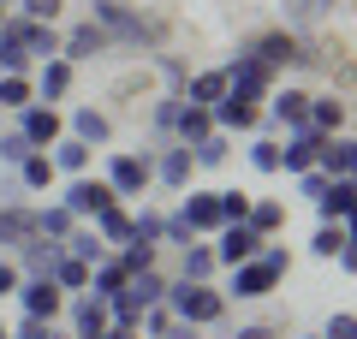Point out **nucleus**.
<instances>
[{"label":"nucleus","mask_w":357,"mask_h":339,"mask_svg":"<svg viewBox=\"0 0 357 339\" xmlns=\"http://www.w3.org/2000/svg\"><path fill=\"white\" fill-rule=\"evenodd\" d=\"M107 327H114V322H107V303L89 298V292H77V298H72V339H102Z\"/></svg>","instance_id":"obj_15"},{"label":"nucleus","mask_w":357,"mask_h":339,"mask_svg":"<svg viewBox=\"0 0 357 339\" xmlns=\"http://www.w3.org/2000/svg\"><path fill=\"white\" fill-rule=\"evenodd\" d=\"M155 66H161V84H167V96H185V66H178L173 54H155Z\"/></svg>","instance_id":"obj_45"},{"label":"nucleus","mask_w":357,"mask_h":339,"mask_svg":"<svg viewBox=\"0 0 357 339\" xmlns=\"http://www.w3.org/2000/svg\"><path fill=\"white\" fill-rule=\"evenodd\" d=\"M13 292H18V268L0 262V298H13Z\"/></svg>","instance_id":"obj_52"},{"label":"nucleus","mask_w":357,"mask_h":339,"mask_svg":"<svg viewBox=\"0 0 357 339\" xmlns=\"http://www.w3.org/2000/svg\"><path fill=\"white\" fill-rule=\"evenodd\" d=\"M48 339H72V333H54V327H48Z\"/></svg>","instance_id":"obj_56"},{"label":"nucleus","mask_w":357,"mask_h":339,"mask_svg":"<svg viewBox=\"0 0 357 339\" xmlns=\"http://www.w3.org/2000/svg\"><path fill=\"white\" fill-rule=\"evenodd\" d=\"M24 155H30V143L18 137V131H6V137H0V167H18Z\"/></svg>","instance_id":"obj_49"},{"label":"nucleus","mask_w":357,"mask_h":339,"mask_svg":"<svg viewBox=\"0 0 357 339\" xmlns=\"http://www.w3.org/2000/svg\"><path fill=\"white\" fill-rule=\"evenodd\" d=\"M333 6L340 0H280V18H286L280 30H316V24L333 18Z\"/></svg>","instance_id":"obj_18"},{"label":"nucleus","mask_w":357,"mask_h":339,"mask_svg":"<svg viewBox=\"0 0 357 339\" xmlns=\"http://www.w3.org/2000/svg\"><path fill=\"white\" fill-rule=\"evenodd\" d=\"M54 173H66V179H77V173H89V143H77V137H60L54 143Z\"/></svg>","instance_id":"obj_32"},{"label":"nucleus","mask_w":357,"mask_h":339,"mask_svg":"<svg viewBox=\"0 0 357 339\" xmlns=\"http://www.w3.org/2000/svg\"><path fill=\"white\" fill-rule=\"evenodd\" d=\"M178 107H185V96H161V101L149 107V126L161 131V137H173V119H178Z\"/></svg>","instance_id":"obj_40"},{"label":"nucleus","mask_w":357,"mask_h":339,"mask_svg":"<svg viewBox=\"0 0 357 339\" xmlns=\"http://www.w3.org/2000/svg\"><path fill=\"white\" fill-rule=\"evenodd\" d=\"M286 274H292V250H286V244H262L250 262H238V268L227 274V292H220V298H244V303H250V298H268Z\"/></svg>","instance_id":"obj_1"},{"label":"nucleus","mask_w":357,"mask_h":339,"mask_svg":"<svg viewBox=\"0 0 357 339\" xmlns=\"http://www.w3.org/2000/svg\"><path fill=\"white\" fill-rule=\"evenodd\" d=\"M351 202H357L351 179H333V185L316 197V214H321V226H345V220H351Z\"/></svg>","instance_id":"obj_20"},{"label":"nucleus","mask_w":357,"mask_h":339,"mask_svg":"<svg viewBox=\"0 0 357 339\" xmlns=\"http://www.w3.org/2000/svg\"><path fill=\"white\" fill-rule=\"evenodd\" d=\"M215 239L220 244H208V250H215V262H227V268H238V262H250V256L256 250H262V232H250V226H244V220H232V226H220V232H215Z\"/></svg>","instance_id":"obj_8"},{"label":"nucleus","mask_w":357,"mask_h":339,"mask_svg":"<svg viewBox=\"0 0 357 339\" xmlns=\"http://www.w3.org/2000/svg\"><path fill=\"white\" fill-rule=\"evenodd\" d=\"M250 167H256V173H280V143H274V137H256L250 143Z\"/></svg>","instance_id":"obj_41"},{"label":"nucleus","mask_w":357,"mask_h":339,"mask_svg":"<svg viewBox=\"0 0 357 339\" xmlns=\"http://www.w3.org/2000/svg\"><path fill=\"white\" fill-rule=\"evenodd\" d=\"M72 214H66L60 209V202H48V209H36V239H48V244H66V239H72Z\"/></svg>","instance_id":"obj_35"},{"label":"nucleus","mask_w":357,"mask_h":339,"mask_svg":"<svg viewBox=\"0 0 357 339\" xmlns=\"http://www.w3.org/2000/svg\"><path fill=\"white\" fill-rule=\"evenodd\" d=\"M351 161H357L351 137H328V143L316 149V173H321V179H351Z\"/></svg>","instance_id":"obj_22"},{"label":"nucleus","mask_w":357,"mask_h":339,"mask_svg":"<svg viewBox=\"0 0 357 339\" xmlns=\"http://www.w3.org/2000/svg\"><path fill=\"white\" fill-rule=\"evenodd\" d=\"M18 303H24V315L30 322H54V315L66 310V298H60V286L54 280H18V292H13Z\"/></svg>","instance_id":"obj_10"},{"label":"nucleus","mask_w":357,"mask_h":339,"mask_svg":"<svg viewBox=\"0 0 357 339\" xmlns=\"http://www.w3.org/2000/svg\"><path fill=\"white\" fill-rule=\"evenodd\" d=\"M48 280L60 286V298H77V292H89V262H77V256L60 250V262L48 268Z\"/></svg>","instance_id":"obj_26"},{"label":"nucleus","mask_w":357,"mask_h":339,"mask_svg":"<svg viewBox=\"0 0 357 339\" xmlns=\"http://www.w3.org/2000/svg\"><path fill=\"white\" fill-rule=\"evenodd\" d=\"M232 339H274V327H262V322H250V327H238Z\"/></svg>","instance_id":"obj_53"},{"label":"nucleus","mask_w":357,"mask_h":339,"mask_svg":"<svg viewBox=\"0 0 357 339\" xmlns=\"http://www.w3.org/2000/svg\"><path fill=\"white\" fill-rule=\"evenodd\" d=\"M321 143H328V137H321V131H286V143H280V173H310V167H316V149H321Z\"/></svg>","instance_id":"obj_11"},{"label":"nucleus","mask_w":357,"mask_h":339,"mask_svg":"<svg viewBox=\"0 0 357 339\" xmlns=\"http://www.w3.org/2000/svg\"><path fill=\"white\" fill-rule=\"evenodd\" d=\"M227 155H232V137H227V131H208L203 143H191V161H197V167H220Z\"/></svg>","instance_id":"obj_38"},{"label":"nucleus","mask_w":357,"mask_h":339,"mask_svg":"<svg viewBox=\"0 0 357 339\" xmlns=\"http://www.w3.org/2000/svg\"><path fill=\"white\" fill-rule=\"evenodd\" d=\"M161 303L173 310V322H185V327H208V322L227 315V298H220L208 280H178V286H167Z\"/></svg>","instance_id":"obj_2"},{"label":"nucleus","mask_w":357,"mask_h":339,"mask_svg":"<svg viewBox=\"0 0 357 339\" xmlns=\"http://www.w3.org/2000/svg\"><path fill=\"white\" fill-rule=\"evenodd\" d=\"M6 333H13V327H6V322H0V339H6Z\"/></svg>","instance_id":"obj_57"},{"label":"nucleus","mask_w":357,"mask_h":339,"mask_svg":"<svg viewBox=\"0 0 357 339\" xmlns=\"http://www.w3.org/2000/svg\"><path fill=\"white\" fill-rule=\"evenodd\" d=\"M321 339H357V315H351V310H340V315L328 322V333H321Z\"/></svg>","instance_id":"obj_50"},{"label":"nucleus","mask_w":357,"mask_h":339,"mask_svg":"<svg viewBox=\"0 0 357 339\" xmlns=\"http://www.w3.org/2000/svg\"><path fill=\"white\" fill-rule=\"evenodd\" d=\"M208 131H215V119H208V107H191V101H185V107H178V119H173V137L185 143V149H191V143H203Z\"/></svg>","instance_id":"obj_30"},{"label":"nucleus","mask_w":357,"mask_h":339,"mask_svg":"<svg viewBox=\"0 0 357 339\" xmlns=\"http://www.w3.org/2000/svg\"><path fill=\"white\" fill-rule=\"evenodd\" d=\"M30 89H36V101H48V107H54V101L72 89V66H66V60H42V72L30 77Z\"/></svg>","instance_id":"obj_24"},{"label":"nucleus","mask_w":357,"mask_h":339,"mask_svg":"<svg viewBox=\"0 0 357 339\" xmlns=\"http://www.w3.org/2000/svg\"><path fill=\"white\" fill-rule=\"evenodd\" d=\"M208 119H215V131H227V137H232V131H256V126H262V107L227 89V96H220L215 107H208Z\"/></svg>","instance_id":"obj_9"},{"label":"nucleus","mask_w":357,"mask_h":339,"mask_svg":"<svg viewBox=\"0 0 357 339\" xmlns=\"http://www.w3.org/2000/svg\"><path fill=\"white\" fill-rule=\"evenodd\" d=\"M220 72H227V89L244 96V101H268V96H274V72H268L256 54H238V60H227Z\"/></svg>","instance_id":"obj_5"},{"label":"nucleus","mask_w":357,"mask_h":339,"mask_svg":"<svg viewBox=\"0 0 357 339\" xmlns=\"http://www.w3.org/2000/svg\"><path fill=\"white\" fill-rule=\"evenodd\" d=\"M18 137H24L30 149H54V143L66 137V119H60V107H48V101H30V107L18 113Z\"/></svg>","instance_id":"obj_7"},{"label":"nucleus","mask_w":357,"mask_h":339,"mask_svg":"<svg viewBox=\"0 0 357 339\" xmlns=\"http://www.w3.org/2000/svg\"><path fill=\"white\" fill-rule=\"evenodd\" d=\"M161 339H197V327H185V322H173V327H167Z\"/></svg>","instance_id":"obj_54"},{"label":"nucleus","mask_w":357,"mask_h":339,"mask_svg":"<svg viewBox=\"0 0 357 339\" xmlns=\"http://www.w3.org/2000/svg\"><path fill=\"white\" fill-rule=\"evenodd\" d=\"M161 239H167V244H178V250H185V244H191L197 232H191V226H185V220H178V214H161Z\"/></svg>","instance_id":"obj_48"},{"label":"nucleus","mask_w":357,"mask_h":339,"mask_svg":"<svg viewBox=\"0 0 357 339\" xmlns=\"http://www.w3.org/2000/svg\"><path fill=\"white\" fill-rule=\"evenodd\" d=\"M215 268H220V262H215L208 244H197V239L185 244V280H215Z\"/></svg>","instance_id":"obj_39"},{"label":"nucleus","mask_w":357,"mask_h":339,"mask_svg":"<svg viewBox=\"0 0 357 339\" xmlns=\"http://www.w3.org/2000/svg\"><path fill=\"white\" fill-rule=\"evenodd\" d=\"M149 179H155V155L149 149H143V155H131V149L107 155V190H114V197H143Z\"/></svg>","instance_id":"obj_4"},{"label":"nucleus","mask_w":357,"mask_h":339,"mask_svg":"<svg viewBox=\"0 0 357 339\" xmlns=\"http://www.w3.org/2000/svg\"><path fill=\"white\" fill-rule=\"evenodd\" d=\"M126 280H131V274L114 262V256H107V262L89 268V298H102V303H107V298H119V292H126Z\"/></svg>","instance_id":"obj_31"},{"label":"nucleus","mask_w":357,"mask_h":339,"mask_svg":"<svg viewBox=\"0 0 357 339\" xmlns=\"http://www.w3.org/2000/svg\"><path fill=\"white\" fill-rule=\"evenodd\" d=\"M227 96V72H197V77H185V101H191V107H215V101Z\"/></svg>","instance_id":"obj_28"},{"label":"nucleus","mask_w":357,"mask_h":339,"mask_svg":"<svg viewBox=\"0 0 357 339\" xmlns=\"http://www.w3.org/2000/svg\"><path fill=\"white\" fill-rule=\"evenodd\" d=\"M36 239V209L24 202H0V250H24Z\"/></svg>","instance_id":"obj_12"},{"label":"nucleus","mask_w":357,"mask_h":339,"mask_svg":"<svg viewBox=\"0 0 357 339\" xmlns=\"http://www.w3.org/2000/svg\"><path fill=\"white\" fill-rule=\"evenodd\" d=\"M60 6H66V0H24V6H18V18H36V24H54V18H60Z\"/></svg>","instance_id":"obj_46"},{"label":"nucleus","mask_w":357,"mask_h":339,"mask_svg":"<svg viewBox=\"0 0 357 339\" xmlns=\"http://www.w3.org/2000/svg\"><path fill=\"white\" fill-rule=\"evenodd\" d=\"M96 239H102L107 250H119V244H131V239H137V232H131V214L119 209V202H114V209H102V214H96Z\"/></svg>","instance_id":"obj_27"},{"label":"nucleus","mask_w":357,"mask_h":339,"mask_svg":"<svg viewBox=\"0 0 357 339\" xmlns=\"http://www.w3.org/2000/svg\"><path fill=\"white\" fill-rule=\"evenodd\" d=\"M137 327H143L149 339H161L167 327H173V310H167V303H155V310H143V322H137Z\"/></svg>","instance_id":"obj_47"},{"label":"nucleus","mask_w":357,"mask_h":339,"mask_svg":"<svg viewBox=\"0 0 357 339\" xmlns=\"http://www.w3.org/2000/svg\"><path fill=\"white\" fill-rule=\"evenodd\" d=\"M30 101H36V89H30V72H13V77H0V107H6V113H24Z\"/></svg>","instance_id":"obj_37"},{"label":"nucleus","mask_w":357,"mask_h":339,"mask_svg":"<svg viewBox=\"0 0 357 339\" xmlns=\"http://www.w3.org/2000/svg\"><path fill=\"white\" fill-rule=\"evenodd\" d=\"M215 202H220V226H232V220L250 214V197H244V190H215Z\"/></svg>","instance_id":"obj_43"},{"label":"nucleus","mask_w":357,"mask_h":339,"mask_svg":"<svg viewBox=\"0 0 357 339\" xmlns=\"http://www.w3.org/2000/svg\"><path fill=\"white\" fill-rule=\"evenodd\" d=\"M114 190H107V179H89V173H77L72 179V185H66V197H60V209L66 214H72V220H84V214H89V220H96V214H102V209H114Z\"/></svg>","instance_id":"obj_6"},{"label":"nucleus","mask_w":357,"mask_h":339,"mask_svg":"<svg viewBox=\"0 0 357 339\" xmlns=\"http://www.w3.org/2000/svg\"><path fill=\"white\" fill-rule=\"evenodd\" d=\"M60 250H66V244H48V239H30L24 244V250H18V280H48V268L54 262H60Z\"/></svg>","instance_id":"obj_21"},{"label":"nucleus","mask_w":357,"mask_h":339,"mask_svg":"<svg viewBox=\"0 0 357 339\" xmlns=\"http://www.w3.org/2000/svg\"><path fill=\"white\" fill-rule=\"evenodd\" d=\"M66 256H77V262H89V268H96V262H107L114 250H107V244L96 239V226H72V239H66Z\"/></svg>","instance_id":"obj_34"},{"label":"nucleus","mask_w":357,"mask_h":339,"mask_svg":"<svg viewBox=\"0 0 357 339\" xmlns=\"http://www.w3.org/2000/svg\"><path fill=\"white\" fill-rule=\"evenodd\" d=\"M161 298H167V280L155 274V268H143V274L126 280V303H137V310H155Z\"/></svg>","instance_id":"obj_29"},{"label":"nucleus","mask_w":357,"mask_h":339,"mask_svg":"<svg viewBox=\"0 0 357 339\" xmlns=\"http://www.w3.org/2000/svg\"><path fill=\"white\" fill-rule=\"evenodd\" d=\"M244 54H256L268 72H280V66H298V36H292V30H262Z\"/></svg>","instance_id":"obj_13"},{"label":"nucleus","mask_w":357,"mask_h":339,"mask_svg":"<svg viewBox=\"0 0 357 339\" xmlns=\"http://www.w3.org/2000/svg\"><path fill=\"white\" fill-rule=\"evenodd\" d=\"M13 72H30V54L13 36H0V77H13Z\"/></svg>","instance_id":"obj_44"},{"label":"nucleus","mask_w":357,"mask_h":339,"mask_svg":"<svg viewBox=\"0 0 357 339\" xmlns=\"http://www.w3.org/2000/svg\"><path fill=\"white\" fill-rule=\"evenodd\" d=\"M268 119H274V126H286V131H304V126H310V89H274Z\"/></svg>","instance_id":"obj_17"},{"label":"nucleus","mask_w":357,"mask_h":339,"mask_svg":"<svg viewBox=\"0 0 357 339\" xmlns=\"http://www.w3.org/2000/svg\"><path fill=\"white\" fill-rule=\"evenodd\" d=\"M178 220L191 226L197 239H203V232H220V202H215V190H191L185 209H178Z\"/></svg>","instance_id":"obj_19"},{"label":"nucleus","mask_w":357,"mask_h":339,"mask_svg":"<svg viewBox=\"0 0 357 339\" xmlns=\"http://www.w3.org/2000/svg\"><path fill=\"white\" fill-rule=\"evenodd\" d=\"M107 48H114V42H107V30H102V24H89V18L72 30V36H60V60H66V66L96 60V54H107Z\"/></svg>","instance_id":"obj_14"},{"label":"nucleus","mask_w":357,"mask_h":339,"mask_svg":"<svg viewBox=\"0 0 357 339\" xmlns=\"http://www.w3.org/2000/svg\"><path fill=\"white\" fill-rule=\"evenodd\" d=\"M191 173H197V161H191L185 143H167V149L155 155V179H161L167 190H185V185H191Z\"/></svg>","instance_id":"obj_16"},{"label":"nucleus","mask_w":357,"mask_h":339,"mask_svg":"<svg viewBox=\"0 0 357 339\" xmlns=\"http://www.w3.org/2000/svg\"><path fill=\"white\" fill-rule=\"evenodd\" d=\"M345 119H351V107L340 96H310V131L333 137V131H345Z\"/></svg>","instance_id":"obj_23"},{"label":"nucleus","mask_w":357,"mask_h":339,"mask_svg":"<svg viewBox=\"0 0 357 339\" xmlns=\"http://www.w3.org/2000/svg\"><path fill=\"white\" fill-rule=\"evenodd\" d=\"M54 185V161L48 149H30L24 161H18V190H48Z\"/></svg>","instance_id":"obj_33"},{"label":"nucleus","mask_w":357,"mask_h":339,"mask_svg":"<svg viewBox=\"0 0 357 339\" xmlns=\"http://www.w3.org/2000/svg\"><path fill=\"white\" fill-rule=\"evenodd\" d=\"M72 137L96 149V143H107V137H114V119H107L102 107H72Z\"/></svg>","instance_id":"obj_25"},{"label":"nucleus","mask_w":357,"mask_h":339,"mask_svg":"<svg viewBox=\"0 0 357 339\" xmlns=\"http://www.w3.org/2000/svg\"><path fill=\"white\" fill-rule=\"evenodd\" d=\"M244 226H250V232H262V239H274V232L286 226V202H256V197H250V214H244Z\"/></svg>","instance_id":"obj_36"},{"label":"nucleus","mask_w":357,"mask_h":339,"mask_svg":"<svg viewBox=\"0 0 357 339\" xmlns=\"http://www.w3.org/2000/svg\"><path fill=\"white\" fill-rule=\"evenodd\" d=\"M328 185H333V179H321L316 167H310V173H298V190H304L310 202H316V197H321V190H328Z\"/></svg>","instance_id":"obj_51"},{"label":"nucleus","mask_w":357,"mask_h":339,"mask_svg":"<svg viewBox=\"0 0 357 339\" xmlns=\"http://www.w3.org/2000/svg\"><path fill=\"white\" fill-rule=\"evenodd\" d=\"M89 24H102L107 42H131V48H143V42L155 36V24L131 6V0H89Z\"/></svg>","instance_id":"obj_3"},{"label":"nucleus","mask_w":357,"mask_h":339,"mask_svg":"<svg viewBox=\"0 0 357 339\" xmlns=\"http://www.w3.org/2000/svg\"><path fill=\"white\" fill-rule=\"evenodd\" d=\"M102 339H137V327H107Z\"/></svg>","instance_id":"obj_55"},{"label":"nucleus","mask_w":357,"mask_h":339,"mask_svg":"<svg viewBox=\"0 0 357 339\" xmlns=\"http://www.w3.org/2000/svg\"><path fill=\"white\" fill-rule=\"evenodd\" d=\"M345 244H351V226H321V232H316V244H310V250H316V256H340Z\"/></svg>","instance_id":"obj_42"}]
</instances>
